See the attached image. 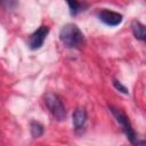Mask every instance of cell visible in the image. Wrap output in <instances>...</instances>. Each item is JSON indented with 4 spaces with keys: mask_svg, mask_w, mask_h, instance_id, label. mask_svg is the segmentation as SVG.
Here are the masks:
<instances>
[{
    "mask_svg": "<svg viewBox=\"0 0 146 146\" xmlns=\"http://www.w3.org/2000/svg\"><path fill=\"white\" fill-rule=\"evenodd\" d=\"M44 104H46L48 111L51 113V115L55 119H57L58 121H62L65 119L66 110H65V106H64L62 99L59 98V96H57L56 94H52V92L46 94Z\"/></svg>",
    "mask_w": 146,
    "mask_h": 146,
    "instance_id": "3",
    "label": "cell"
},
{
    "mask_svg": "<svg viewBox=\"0 0 146 146\" xmlns=\"http://www.w3.org/2000/svg\"><path fill=\"white\" fill-rule=\"evenodd\" d=\"M87 121V112L84 108H76L72 115V122L75 130H81Z\"/></svg>",
    "mask_w": 146,
    "mask_h": 146,
    "instance_id": "6",
    "label": "cell"
},
{
    "mask_svg": "<svg viewBox=\"0 0 146 146\" xmlns=\"http://www.w3.org/2000/svg\"><path fill=\"white\" fill-rule=\"evenodd\" d=\"M66 2L70 7V11L72 15H76L82 10V5L78 0H66Z\"/></svg>",
    "mask_w": 146,
    "mask_h": 146,
    "instance_id": "8",
    "label": "cell"
},
{
    "mask_svg": "<svg viewBox=\"0 0 146 146\" xmlns=\"http://www.w3.org/2000/svg\"><path fill=\"white\" fill-rule=\"evenodd\" d=\"M98 18L99 21H102L104 24L108 25V26H117L119 24L122 23L123 16L116 11L113 10H108V9H103L99 11L98 14Z\"/></svg>",
    "mask_w": 146,
    "mask_h": 146,
    "instance_id": "5",
    "label": "cell"
},
{
    "mask_svg": "<svg viewBox=\"0 0 146 146\" xmlns=\"http://www.w3.org/2000/svg\"><path fill=\"white\" fill-rule=\"evenodd\" d=\"M59 39L66 48H79L83 43V33L75 24H66L59 32Z\"/></svg>",
    "mask_w": 146,
    "mask_h": 146,
    "instance_id": "1",
    "label": "cell"
},
{
    "mask_svg": "<svg viewBox=\"0 0 146 146\" xmlns=\"http://www.w3.org/2000/svg\"><path fill=\"white\" fill-rule=\"evenodd\" d=\"M108 108H110V111L112 112V114L114 115L116 122L121 125L123 132L125 133V136H127V138L130 140V143L133 144V145H136V144L138 145V144H139L138 138H137V136H136V132H135V130H133V128H132V125H131V123H130L128 116H127L120 108H116V107H114V106H108Z\"/></svg>",
    "mask_w": 146,
    "mask_h": 146,
    "instance_id": "2",
    "label": "cell"
},
{
    "mask_svg": "<svg viewBox=\"0 0 146 146\" xmlns=\"http://www.w3.org/2000/svg\"><path fill=\"white\" fill-rule=\"evenodd\" d=\"M113 84H114V87L119 90V91H121L122 94H129V91H128V89L123 86V84H121V82L120 81H116V80H114L113 81Z\"/></svg>",
    "mask_w": 146,
    "mask_h": 146,
    "instance_id": "11",
    "label": "cell"
},
{
    "mask_svg": "<svg viewBox=\"0 0 146 146\" xmlns=\"http://www.w3.org/2000/svg\"><path fill=\"white\" fill-rule=\"evenodd\" d=\"M131 27H132V33L137 40L144 41L146 39V30H145V26L140 22H137V21L132 22Z\"/></svg>",
    "mask_w": 146,
    "mask_h": 146,
    "instance_id": "7",
    "label": "cell"
},
{
    "mask_svg": "<svg viewBox=\"0 0 146 146\" xmlns=\"http://www.w3.org/2000/svg\"><path fill=\"white\" fill-rule=\"evenodd\" d=\"M42 133H43V127L38 122H32L31 123V135L34 138H38V137L42 136Z\"/></svg>",
    "mask_w": 146,
    "mask_h": 146,
    "instance_id": "9",
    "label": "cell"
},
{
    "mask_svg": "<svg viewBox=\"0 0 146 146\" xmlns=\"http://www.w3.org/2000/svg\"><path fill=\"white\" fill-rule=\"evenodd\" d=\"M0 5L6 9H13L16 6V0H0Z\"/></svg>",
    "mask_w": 146,
    "mask_h": 146,
    "instance_id": "10",
    "label": "cell"
},
{
    "mask_svg": "<svg viewBox=\"0 0 146 146\" xmlns=\"http://www.w3.org/2000/svg\"><path fill=\"white\" fill-rule=\"evenodd\" d=\"M48 33H49V27L48 26H46V25L40 26L38 30H35L30 35V38H29V47L31 49H33V50L39 49L43 44Z\"/></svg>",
    "mask_w": 146,
    "mask_h": 146,
    "instance_id": "4",
    "label": "cell"
}]
</instances>
